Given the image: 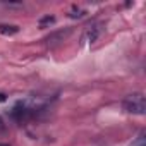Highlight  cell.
Instances as JSON below:
<instances>
[{
    "label": "cell",
    "mask_w": 146,
    "mask_h": 146,
    "mask_svg": "<svg viewBox=\"0 0 146 146\" xmlns=\"http://www.w3.org/2000/svg\"><path fill=\"white\" fill-rule=\"evenodd\" d=\"M122 107L125 112L129 113H136V115H144L146 113V100L143 93H132L129 96L124 98Z\"/></svg>",
    "instance_id": "cell-1"
},
{
    "label": "cell",
    "mask_w": 146,
    "mask_h": 146,
    "mask_svg": "<svg viewBox=\"0 0 146 146\" xmlns=\"http://www.w3.org/2000/svg\"><path fill=\"white\" fill-rule=\"evenodd\" d=\"M98 28H91L90 31H88V41L90 43H93V41H96V38H98Z\"/></svg>",
    "instance_id": "cell-3"
},
{
    "label": "cell",
    "mask_w": 146,
    "mask_h": 146,
    "mask_svg": "<svg viewBox=\"0 0 146 146\" xmlns=\"http://www.w3.org/2000/svg\"><path fill=\"white\" fill-rule=\"evenodd\" d=\"M55 21V17H52V16H46V17H43L41 21H40V26L43 28V26H46V24H52Z\"/></svg>",
    "instance_id": "cell-5"
},
{
    "label": "cell",
    "mask_w": 146,
    "mask_h": 146,
    "mask_svg": "<svg viewBox=\"0 0 146 146\" xmlns=\"http://www.w3.org/2000/svg\"><path fill=\"white\" fill-rule=\"evenodd\" d=\"M7 100V96L4 95V93H0V103H2V102H5Z\"/></svg>",
    "instance_id": "cell-6"
},
{
    "label": "cell",
    "mask_w": 146,
    "mask_h": 146,
    "mask_svg": "<svg viewBox=\"0 0 146 146\" xmlns=\"http://www.w3.org/2000/svg\"><path fill=\"white\" fill-rule=\"evenodd\" d=\"M131 146H146V143H144V132H143V134H139V137H137Z\"/></svg>",
    "instance_id": "cell-4"
},
{
    "label": "cell",
    "mask_w": 146,
    "mask_h": 146,
    "mask_svg": "<svg viewBox=\"0 0 146 146\" xmlns=\"http://www.w3.org/2000/svg\"><path fill=\"white\" fill-rule=\"evenodd\" d=\"M0 129H4V124H2V119H0Z\"/></svg>",
    "instance_id": "cell-7"
},
{
    "label": "cell",
    "mask_w": 146,
    "mask_h": 146,
    "mask_svg": "<svg viewBox=\"0 0 146 146\" xmlns=\"http://www.w3.org/2000/svg\"><path fill=\"white\" fill-rule=\"evenodd\" d=\"M0 146H11V144H5V143H0Z\"/></svg>",
    "instance_id": "cell-8"
},
{
    "label": "cell",
    "mask_w": 146,
    "mask_h": 146,
    "mask_svg": "<svg viewBox=\"0 0 146 146\" xmlns=\"http://www.w3.org/2000/svg\"><path fill=\"white\" fill-rule=\"evenodd\" d=\"M0 33L5 35V36H11V35L19 33V28L14 26V24H0Z\"/></svg>",
    "instance_id": "cell-2"
}]
</instances>
